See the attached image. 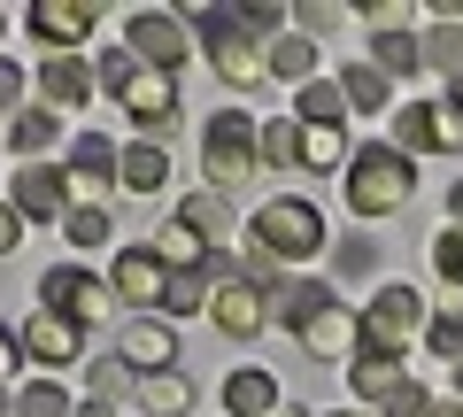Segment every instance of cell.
<instances>
[{
	"label": "cell",
	"instance_id": "cell-1",
	"mask_svg": "<svg viewBox=\"0 0 463 417\" xmlns=\"http://www.w3.org/2000/svg\"><path fill=\"white\" fill-rule=\"evenodd\" d=\"M100 85L124 100V117H132L139 132H170V124H178V85H170V70H147L132 47L100 54Z\"/></svg>",
	"mask_w": 463,
	"mask_h": 417
},
{
	"label": "cell",
	"instance_id": "cell-2",
	"mask_svg": "<svg viewBox=\"0 0 463 417\" xmlns=\"http://www.w3.org/2000/svg\"><path fill=\"white\" fill-rule=\"evenodd\" d=\"M410 194H417V170H410V155H402L394 139L347 155V209H355V217H394Z\"/></svg>",
	"mask_w": 463,
	"mask_h": 417
},
{
	"label": "cell",
	"instance_id": "cell-3",
	"mask_svg": "<svg viewBox=\"0 0 463 417\" xmlns=\"http://www.w3.org/2000/svg\"><path fill=\"white\" fill-rule=\"evenodd\" d=\"M255 240H263L279 263H301V255H317L325 248V217H317V201H263L255 209Z\"/></svg>",
	"mask_w": 463,
	"mask_h": 417
},
{
	"label": "cell",
	"instance_id": "cell-4",
	"mask_svg": "<svg viewBox=\"0 0 463 417\" xmlns=\"http://www.w3.org/2000/svg\"><path fill=\"white\" fill-rule=\"evenodd\" d=\"M201 155H209V178H224V185L255 178V163H263V124H248L240 109H216V124L201 132Z\"/></svg>",
	"mask_w": 463,
	"mask_h": 417
},
{
	"label": "cell",
	"instance_id": "cell-5",
	"mask_svg": "<svg viewBox=\"0 0 463 417\" xmlns=\"http://www.w3.org/2000/svg\"><path fill=\"white\" fill-rule=\"evenodd\" d=\"M425 325V294L417 286H379L364 309V355H402V340Z\"/></svg>",
	"mask_w": 463,
	"mask_h": 417
},
{
	"label": "cell",
	"instance_id": "cell-6",
	"mask_svg": "<svg viewBox=\"0 0 463 417\" xmlns=\"http://www.w3.org/2000/svg\"><path fill=\"white\" fill-rule=\"evenodd\" d=\"M394 147L402 155H463V117L448 100H410V109H394Z\"/></svg>",
	"mask_w": 463,
	"mask_h": 417
},
{
	"label": "cell",
	"instance_id": "cell-7",
	"mask_svg": "<svg viewBox=\"0 0 463 417\" xmlns=\"http://www.w3.org/2000/svg\"><path fill=\"white\" fill-rule=\"evenodd\" d=\"M124 47H132L147 70H178L185 54H194V39H185L178 16H163V8H139V16L124 24Z\"/></svg>",
	"mask_w": 463,
	"mask_h": 417
},
{
	"label": "cell",
	"instance_id": "cell-8",
	"mask_svg": "<svg viewBox=\"0 0 463 417\" xmlns=\"http://www.w3.org/2000/svg\"><path fill=\"white\" fill-rule=\"evenodd\" d=\"M209 317L224 325L232 340H255V333H263V317H270V309H263V286H255V279H232L224 255H216V301H209Z\"/></svg>",
	"mask_w": 463,
	"mask_h": 417
},
{
	"label": "cell",
	"instance_id": "cell-9",
	"mask_svg": "<svg viewBox=\"0 0 463 417\" xmlns=\"http://www.w3.org/2000/svg\"><path fill=\"white\" fill-rule=\"evenodd\" d=\"M301 348H309L317 364H340V355H364V317H347L340 301H325V309H309V325H301Z\"/></svg>",
	"mask_w": 463,
	"mask_h": 417
},
{
	"label": "cell",
	"instance_id": "cell-10",
	"mask_svg": "<svg viewBox=\"0 0 463 417\" xmlns=\"http://www.w3.org/2000/svg\"><path fill=\"white\" fill-rule=\"evenodd\" d=\"M24 355H39V364H78L85 355V325L78 317H54V309H32V317H24Z\"/></svg>",
	"mask_w": 463,
	"mask_h": 417
},
{
	"label": "cell",
	"instance_id": "cell-11",
	"mask_svg": "<svg viewBox=\"0 0 463 417\" xmlns=\"http://www.w3.org/2000/svg\"><path fill=\"white\" fill-rule=\"evenodd\" d=\"M39 294H47L54 317H78V325L100 317V279H93V270H78V263H54L47 279H39Z\"/></svg>",
	"mask_w": 463,
	"mask_h": 417
},
{
	"label": "cell",
	"instance_id": "cell-12",
	"mask_svg": "<svg viewBox=\"0 0 463 417\" xmlns=\"http://www.w3.org/2000/svg\"><path fill=\"white\" fill-rule=\"evenodd\" d=\"M32 39L39 47H78V39H93V0H32Z\"/></svg>",
	"mask_w": 463,
	"mask_h": 417
},
{
	"label": "cell",
	"instance_id": "cell-13",
	"mask_svg": "<svg viewBox=\"0 0 463 417\" xmlns=\"http://www.w3.org/2000/svg\"><path fill=\"white\" fill-rule=\"evenodd\" d=\"M116 178H124V155H116L100 132H78V139H70V185H78V194L100 201V185H116Z\"/></svg>",
	"mask_w": 463,
	"mask_h": 417
},
{
	"label": "cell",
	"instance_id": "cell-14",
	"mask_svg": "<svg viewBox=\"0 0 463 417\" xmlns=\"http://www.w3.org/2000/svg\"><path fill=\"white\" fill-rule=\"evenodd\" d=\"M16 217H32V224L70 217V178L62 170H16Z\"/></svg>",
	"mask_w": 463,
	"mask_h": 417
},
{
	"label": "cell",
	"instance_id": "cell-15",
	"mask_svg": "<svg viewBox=\"0 0 463 417\" xmlns=\"http://www.w3.org/2000/svg\"><path fill=\"white\" fill-rule=\"evenodd\" d=\"M116 294H124V301H139V309H147V301H163L170 294V270L163 263H155V248H124V255H116Z\"/></svg>",
	"mask_w": 463,
	"mask_h": 417
},
{
	"label": "cell",
	"instance_id": "cell-16",
	"mask_svg": "<svg viewBox=\"0 0 463 417\" xmlns=\"http://www.w3.org/2000/svg\"><path fill=\"white\" fill-rule=\"evenodd\" d=\"M116 348H124V364H139V371H170L178 333H170V325H155V317H132L124 333H116Z\"/></svg>",
	"mask_w": 463,
	"mask_h": 417
},
{
	"label": "cell",
	"instance_id": "cell-17",
	"mask_svg": "<svg viewBox=\"0 0 463 417\" xmlns=\"http://www.w3.org/2000/svg\"><path fill=\"white\" fill-rule=\"evenodd\" d=\"M147 248H155V263H170V279H185V270H216L209 263V240H201L194 224H163Z\"/></svg>",
	"mask_w": 463,
	"mask_h": 417
},
{
	"label": "cell",
	"instance_id": "cell-18",
	"mask_svg": "<svg viewBox=\"0 0 463 417\" xmlns=\"http://www.w3.org/2000/svg\"><path fill=\"white\" fill-rule=\"evenodd\" d=\"M224 410L232 417H279V379H270V371H232L224 379Z\"/></svg>",
	"mask_w": 463,
	"mask_h": 417
},
{
	"label": "cell",
	"instance_id": "cell-19",
	"mask_svg": "<svg viewBox=\"0 0 463 417\" xmlns=\"http://www.w3.org/2000/svg\"><path fill=\"white\" fill-rule=\"evenodd\" d=\"M93 78H100V70H85V62H70V54H54V62L39 70V93H47L54 109H78V100L93 93Z\"/></svg>",
	"mask_w": 463,
	"mask_h": 417
},
{
	"label": "cell",
	"instance_id": "cell-20",
	"mask_svg": "<svg viewBox=\"0 0 463 417\" xmlns=\"http://www.w3.org/2000/svg\"><path fill=\"white\" fill-rule=\"evenodd\" d=\"M178 224H194V232H201V240H209V248H216V240L232 232V201L216 194V185H201V194H185V209H178Z\"/></svg>",
	"mask_w": 463,
	"mask_h": 417
},
{
	"label": "cell",
	"instance_id": "cell-21",
	"mask_svg": "<svg viewBox=\"0 0 463 417\" xmlns=\"http://www.w3.org/2000/svg\"><path fill=\"white\" fill-rule=\"evenodd\" d=\"M139 410L147 417H185L194 410V386H185L178 371H147V379H139Z\"/></svg>",
	"mask_w": 463,
	"mask_h": 417
},
{
	"label": "cell",
	"instance_id": "cell-22",
	"mask_svg": "<svg viewBox=\"0 0 463 417\" xmlns=\"http://www.w3.org/2000/svg\"><path fill=\"white\" fill-rule=\"evenodd\" d=\"M402 386H410V379H402L394 355H355V394H364V402H394Z\"/></svg>",
	"mask_w": 463,
	"mask_h": 417
},
{
	"label": "cell",
	"instance_id": "cell-23",
	"mask_svg": "<svg viewBox=\"0 0 463 417\" xmlns=\"http://www.w3.org/2000/svg\"><path fill=\"white\" fill-rule=\"evenodd\" d=\"M163 178H170V155L155 147V139H139V147H124V178H116V185H132V194H155Z\"/></svg>",
	"mask_w": 463,
	"mask_h": 417
},
{
	"label": "cell",
	"instance_id": "cell-24",
	"mask_svg": "<svg viewBox=\"0 0 463 417\" xmlns=\"http://www.w3.org/2000/svg\"><path fill=\"white\" fill-rule=\"evenodd\" d=\"M270 70L294 78V85H317V39H309V32H286L279 47H270Z\"/></svg>",
	"mask_w": 463,
	"mask_h": 417
},
{
	"label": "cell",
	"instance_id": "cell-25",
	"mask_svg": "<svg viewBox=\"0 0 463 417\" xmlns=\"http://www.w3.org/2000/svg\"><path fill=\"white\" fill-rule=\"evenodd\" d=\"M417 62H425V39H410V32H386V39H371V70H386V78H410Z\"/></svg>",
	"mask_w": 463,
	"mask_h": 417
},
{
	"label": "cell",
	"instance_id": "cell-26",
	"mask_svg": "<svg viewBox=\"0 0 463 417\" xmlns=\"http://www.w3.org/2000/svg\"><path fill=\"white\" fill-rule=\"evenodd\" d=\"M347 155V132L340 124H301V170H332Z\"/></svg>",
	"mask_w": 463,
	"mask_h": 417
},
{
	"label": "cell",
	"instance_id": "cell-27",
	"mask_svg": "<svg viewBox=\"0 0 463 417\" xmlns=\"http://www.w3.org/2000/svg\"><path fill=\"white\" fill-rule=\"evenodd\" d=\"M340 93L355 100V109H386V93H394V85H386V70H371V62H347V70H340Z\"/></svg>",
	"mask_w": 463,
	"mask_h": 417
},
{
	"label": "cell",
	"instance_id": "cell-28",
	"mask_svg": "<svg viewBox=\"0 0 463 417\" xmlns=\"http://www.w3.org/2000/svg\"><path fill=\"white\" fill-rule=\"evenodd\" d=\"M109 232H116V224H109V209H100V201H78V209L62 217V240H70V248H100Z\"/></svg>",
	"mask_w": 463,
	"mask_h": 417
},
{
	"label": "cell",
	"instance_id": "cell-29",
	"mask_svg": "<svg viewBox=\"0 0 463 417\" xmlns=\"http://www.w3.org/2000/svg\"><path fill=\"white\" fill-rule=\"evenodd\" d=\"M294 117H301V124H340V117H347V93L317 78V85H301V109H294Z\"/></svg>",
	"mask_w": 463,
	"mask_h": 417
},
{
	"label": "cell",
	"instance_id": "cell-30",
	"mask_svg": "<svg viewBox=\"0 0 463 417\" xmlns=\"http://www.w3.org/2000/svg\"><path fill=\"white\" fill-rule=\"evenodd\" d=\"M8 139H16L24 155H47L54 139H62V124H54V109H32V117H16V124H8Z\"/></svg>",
	"mask_w": 463,
	"mask_h": 417
},
{
	"label": "cell",
	"instance_id": "cell-31",
	"mask_svg": "<svg viewBox=\"0 0 463 417\" xmlns=\"http://www.w3.org/2000/svg\"><path fill=\"white\" fill-rule=\"evenodd\" d=\"M263 163H279V170L301 163V124H294V117H270V124H263Z\"/></svg>",
	"mask_w": 463,
	"mask_h": 417
},
{
	"label": "cell",
	"instance_id": "cell-32",
	"mask_svg": "<svg viewBox=\"0 0 463 417\" xmlns=\"http://www.w3.org/2000/svg\"><path fill=\"white\" fill-rule=\"evenodd\" d=\"M16 417H78V410H70V394L54 379H39V386H24V394H16Z\"/></svg>",
	"mask_w": 463,
	"mask_h": 417
},
{
	"label": "cell",
	"instance_id": "cell-33",
	"mask_svg": "<svg viewBox=\"0 0 463 417\" xmlns=\"http://www.w3.org/2000/svg\"><path fill=\"white\" fill-rule=\"evenodd\" d=\"M163 309H170V317H194V309H209V270H185V279H170Z\"/></svg>",
	"mask_w": 463,
	"mask_h": 417
},
{
	"label": "cell",
	"instance_id": "cell-34",
	"mask_svg": "<svg viewBox=\"0 0 463 417\" xmlns=\"http://www.w3.org/2000/svg\"><path fill=\"white\" fill-rule=\"evenodd\" d=\"M425 340H432V355H448V364H463V301H456V309H440V317L425 325Z\"/></svg>",
	"mask_w": 463,
	"mask_h": 417
},
{
	"label": "cell",
	"instance_id": "cell-35",
	"mask_svg": "<svg viewBox=\"0 0 463 417\" xmlns=\"http://www.w3.org/2000/svg\"><path fill=\"white\" fill-rule=\"evenodd\" d=\"M425 62L448 70V78H463V32H456V24H440V32L425 39Z\"/></svg>",
	"mask_w": 463,
	"mask_h": 417
},
{
	"label": "cell",
	"instance_id": "cell-36",
	"mask_svg": "<svg viewBox=\"0 0 463 417\" xmlns=\"http://www.w3.org/2000/svg\"><path fill=\"white\" fill-rule=\"evenodd\" d=\"M432 270H440L448 286H463V232H440V240H432Z\"/></svg>",
	"mask_w": 463,
	"mask_h": 417
},
{
	"label": "cell",
	"instance_id": "cell-37",
	"mask_svg": "<svg viewBox=\"0 0 463 417\" xmlns=\"http://www.w3.org/2000/svg\"><path fill=\"white\" fill-rule=\"evenodd\" d=\"M371 270H379V248H371V240H347L340 248V279H371Z\"/></svg>",
	"mask_w": 463,
	"mask_h": 417
},
{
	"label": "cell",
	"instance_id": "cell-38",
	"mask_svg": "<svg viewBox=\"0 0 463 417\" xmlns=\"http://www.w3.org/2000/svg\"><path fill=\"white\" fill-rule=\"evenodd\" d=\"M386 417H432V402H425V386H402V394L386 402Z\"/></svg>",
	"mask_w": 463,
	"mask_h": 417
},
{
	"label": "cell",
	"instance_id": "cell-39",
	"mask_svg": "<svg viewBox=\"0 0 463 417\" xmlns=\"http://www.w3.org/2000/svg\"><path fill=\"white\" fill-rule=\"evenodd\" d=\"M364 24H371V32H379V39H386V32H394V24H402V8H394V0H371V8H364Z\"/></svg>",
	"mask_w": 463,
	"mask_h": 417
},
{
	"label": "cell",
	"instance_id": "cell-40",
	"mask_svg": "<svg viewBox=\"0 0 463 417\" xmlns=\"http://www.w3.org/2000/svg\"><path fill=\"white\" fill-rule=\"evenodd\" d=\"M124 386H132V379H124V364H100V371H93V394H100V402L124 394Z\"/></svg>",
	"mask_w": 463,
	"mask_h": 417
},
{
	"label": "cell",
	"instance_id": "cell-41",
	"mask_svg": "<svg viewBox=\"0 0 463 417\" xmlns=\"http://www.w3.org/2000/svg\"><path fill=\"white\" fill-rule=\"evenodd\" d=\"M8 100H24V70L0 54V109H8Z\"/></svg>",
	"mask_w": 463,
	"mask_h": 417
},
{
	"label": "cell",
	"instance_id": "cell-42",
	"mask_svg": "<svg viewBox=\"0 0 463 417\" xmlns=\"http://www.w3.org/2000/svg\"><path fill=\"white\" fill-rule=\"evenodd\" d=\"M16 364H24V333H0V379H16Z\"/></svg>",
	"mask_w": 463,
	"mask_h": 417
},
{
	"label": "cell",
	"instance_id": "cell-43",
	"mask_svg": "<svg viewBox=\"0 0 463 417\" xmlns=\"http://www.w3.org/2000/svg\"><path fill=\"white\" fill-rule=\"evenodd\" d=\"M301 24H309V32H332V24H340V8H332V0H309V8H301Z\"/></svg>",
	"mask_w": 463,
	"mask_h": 417
},
{
	"label": "cell",
	"instance_id": "cell-44",
	"mask_svg": "<svg viewBox=\"0 0 463 417\" xmlns=\"http://www.w3.org/2000/svg\"><path fill=\"white\" fill-rule=\"evenodd\" d=\"M16 224H24V217H16V209H0V255L16 248Z\"/></svg>",
	"mask_w": 463,
	"mask_h": 417
},
{
	"label": "cell",
	"instance_id": "cell-45",
	"mask_svg": "<svg viewBox=\"0 0 463 417\" xmlns=\"http://www.w3.org/2000/svg\"><path fill=\"white\" fill-rule=\"evenodd\" d=\"M78 417H109V402H100V394H93V402H78Z\"/></svg>",
	"mask_w": 463,
	"mask_h": 417
},
{
	"label": "cell",
	"instance_id": "cell-46",
	"mask_svg": "<svg viewBox=\"0 0 463 417\" xmlns=\"http://www.w3.org/2000/svg\"><path fill=\"white\" fill-rule=\"evenodd\" d=\"M448 209H456V224H463V178H456V185H448Z\"/></svg>",
	"mask_w": 463,
	"mask_h": 417
},
{
	"label": "cell",
	"instance_id": "cell-47",
	"mask_svg": "<svg viewBox=\"0 0 463 417\" xmlns=\"http://www.w3.org/2000/svg\"><path fill=\"white\" fill-rule=\"evenodd\" d=\"M448 109H456V117H463V78H456V100H448Z\"/></svg>",
	"mask_w": 463,
	"mask_h": 417
},
{
	"label": "cell",
	"instance_id": "cell-48",
	"mask_svg": "<svg viewBox=\"0 0 463 417\" xmlns=\"http://www.w3.org/2000/svg\"><path fill=\"white\" fill-rule=\"evenodd\" d=\"M432 417H463V402H448V410H432Z\"/></svg>",
	"mask_w": 463,
	"mask_h": 417
},
{
	"label": "cell",
	"instance_id": "cell-49",
	"mask_svg": "<svg viewBox=\"0 0 463 417\" xmlns=\"http://www.w3.org/2000/svg\"><path fill=\"white\" fill-rule=\"evenodd\" d=\"M456 402H463V364H456Z\"/></svg>",
	"mask_w": 463,
	"mask_h": 417
},
{
	"label": "cell",
	"instance_id": "cell-50",
	"mask_svg": "<svg viewBox=\"0 0 463 417\" xmlns=\"http://www.w3.org/2000/svg\"><path fill=\"white\" fill-rule=\"evenodd\" d=\"M0 410H8V394H0Z\"/></svg>",
	"mask_w": 463,
	"mask_h": 417
},
{
	"label": "cell",
	"instance_id": "cell-51",
	"mask_svg": "<svg viewBox=\"0 0 463 417\" xmlns=\"http://www.w3.org/2000/svg\"><path fill=\"white\" fill-rule=\"evenodd\" d=\"M332 417H347V410H332Z\"/></svg>",
	"mask_w": 463,
	"mask_h": 417
}]
</instances>
